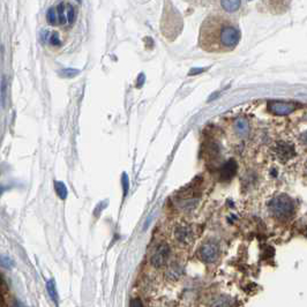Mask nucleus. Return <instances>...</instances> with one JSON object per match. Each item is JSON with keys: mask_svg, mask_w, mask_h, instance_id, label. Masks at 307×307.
I'll return each instance as SVG.
<instances>
[{"mask_svg": "<svg viewBox=\"0 0 307 307\" xmlns=\"http://www.w3.org/2000/svg\"><path fill=\"white\" fill-rule=\"evenodd\" d=\"M43 38L45 42H47L49 44H51L52 46H60L61 45V39L60 37H59V34L58 32H54V31H45L44 32Z\"/></svg>", "mask_w": 307, "mask_h": 307, "instance_id": "12", "label": "nucleus"}, {"mask_svg": "<svg viewBox=\"0 0 307 307\" xmlns=\"http://www.w3.org/2000/svg\"><path fill=\"white\" fill-rule=\"evenodd\" d=\"M76 8L72 2L61 0L46 12V21L51 25L71 27L76 20Z\"/></svg>", "mask_w": 307, "mask_h": 307, "instance_id": "2", "label": "nucleus"}, {"mask_svg": "<svg viewBox=\"0 0 307 307\" xmlns=\"http://www.w3.org/2000/svg\"><path fill=\"white\" fill-rule=\"evenodd\" d=\"M170 257V247L168 244L162 243L157 245L153 251V254L150 257V262L154 267L161 268L169 260Z\"/></svg>", "mask_w": 307, "mask_h": 307, "instance_id": "5", "label": "nucleus"}, {"mask_svg": "<svg viewBox=\"0 0 307 307\" xmlns=\"http://www.w3.org/2000/svg\"><path fill=\"white\" fill-rule=\"evenodd\" d=\"M232 128H234V133L240 139L246 138L251 132V124L247 118L239 117L232 123Z\"/></svg>", "mask_w": 307, "mask_h": 307, "instance_id": "8", "label": "nucleus"}, {"mask_svg": "<svg viewBox=\"0 0 307 307\" xmlns=\"http://www.w3.org/2000/svg\"><path fill=\"white\" fill-rule=\"evenodd\" d=\"M181 272H183V271H181V268L179 267L178 265H173V266H171V267L169 268L168 275H169L170 279L177 280L181 275Z\"/></svg>", "mask_w": 307, "mask_h": 307, "instance_id": "18", "label": "nucleus"}, {"mask_svg": "<svg viewBox=\"0 0 307 307\" xmlns=\"http://www.w3.org/2000/svg\"><path fill=\"white\" fill-rule=\"evenodd\" d=\"M6 94H7V81H6V77L3 76L1 79V82H0V101H1L2 106L5 105Z\"/></svg>", "mask_w": 307, "mask_h": 307, "instance_id": "17", "label": "nucleus"}, {"mask_svg": "<svg viewBox=\"0 0 307 307\" xmlns=\"http://www.w3.org/2000/svg\"><path fill=\"white\" fill-rule=\"evenodd\" d=\"M175 238L177 242L183 244V245L191 244L192 239H193V234H192L191 228L186 224L178 225L175 230Z\"/></svg>", "mask_w": 307, "mask_h": 307, "instance_id": "9", "label": "nucleus"}, {"mask_svg": "<svg viewBox=\"0 0 307 307\" xmlns=\"http://www.w3.org/2000/svg\"><path fill=\"white\" fill-rule=\"evenodd\" d=\"M292 0H258V8L272 15H282L290 9Z\"/></svg>", "mask_w": 307, "mask_h": 307, "instance_id": "4", "label": "nucleus"}, {"mask_svg": "<svg viewBox=\"0 0 307 307\" xmlns=\"http://www.w3.org/2000/svg\"><path fill=\"white\" fill-rule=\"evenodd\" d=\"M240 3H242L240 0H222V7L227 12H235V10L239 9Z\"/></svg>", "mask_w": 307, "mask_h": 307, "instance_id": "14", "label": "nucleus"}, {"mask_svg": "<svg viewBox=\"0 0 307 307\" xmlns=\"http://www.w3.org/2000/svg\"><path fill=\"white\" fill-rule=\"evenodd\" d=\"M3 288V281L1 280V277H0V290H1Z\"/></svg>", "mask_w": 307, "mask_h": 307, "instance_id": "22", "label": "nucleus"}, {"mask_svg": "<svg viewBox=\"0 0 307 307\" xmlns=\"http://www.w3.org/2000/svg\"><path fill=\"white\" fill-rule=\"evenodd\" d=\"M269 105H271L273 112H275L277 114H286L290 112L292 106L295 104H292V103L289 104V103L287 102H273L269 103Z\"/></svg>", "mask_w": 307, "mask_h": 307, "instance_id": "11", "label": "nucleus"}, {"mask_svg": "<svg viewBox=\"0 0 307 307\" xmlns=\"http://www.w3.org/2000/svg\"><path fill=\"white\" fill-rule=\"evenodd\" d=\"M129 307H143V304L139 298H133L129 303Z\"/></svg>", "mask_w": 307, "mask_h": 307, "instance_id": "19", "label": "nucleus"}, {"mask_svg": "<svg viewBox=\"0 0 307 307\" xmlns=\"http://www.w3.org/2000/svg\"><path fill=\"white\" fill-rule=\"evenodd\" d=\"M275 154L277 158L282 162H288L295 157L296 150L292 145L288 142H279L275 147Z\"/></svg>", "mask_w": 307, "mask_h": 307, "instance_id": "7", "label": "nucleus"}, {"mask_svg": "<svg viewBox=\"0 0 307 307\" xmlns=\"http://www.w3.org/2000/svg\"><path fill=\"white\" fill-rule=\"evenodd\" d=\"M2 192H3V188H1V186H0V195H1Z\"/></svg>", "mask_w": 307, "mask_h": 307, "instance_id": "23", "label": "nucleus"}, {"mask_svg": "<svg viewBox=\"0 0 307 307\" xmlns=\"http://www.w3.org/2000/svg\"><path fill=\"white\" fill-rule=\"evenodd\" d=\"M123 187H124V195H126L127 192H128V187H129L128 178H127L126 175H123Z\"/></svg>", "mask_w": 307, "mask_h": 307, "instance_id": "20", "label": "nucleus"}, {"mask_svg": "<svg viewBox=\"0 0 307 307\" xmlns=\"http://www.w3.org/2000/svg\"><path fill=\"white\" fill-rule=\"evenodd\" d=\"M242 38L239 24L224 12L209 14L201 23L199 47L208 53H228L234 51Z\"/></svg>", "mask_w": 307, "mask_h": 307, "instance_id": "1", "label": "nucleus"}, {"mask_svg": "<svg viewBox=\"0 0 307 307\" xmlns=\"http://www.w3.org/2000/svg\"><path fill=\"white\" fill-rule=\"evenodd\" d=\"M54 190H55V193L58 194V197L61 200H65L66 198H67V194H68L67 187H66V185L62 183V181H54Z\"/></svg>", "mask_w": 307, "mask_h": 307, "instance_id": "15", "label": "nucleus"}, {"mask_svg": "<svg viewBox=\"0 0 307 307\" xmlns=\"http://www.w3.org/2000/svg\"><path fill=\"white\" fill-rule=\"evenodd\" d=\"M46 291H47V294H49L50 298L52 299V302L58 306V292H57V287H55V283L53 280H49L46 282Z\"/></svg>", "mask_w": 307, "mask_h": 307, "instance_id": "13", "label": "nucleus"}, {"mask_svg": "<svg viewBox=\"0 0 307 307\" xmlns=\"http://www.w3.org/2000/svg\"><path fill=\"white\" fill-rule=\"evenodd\" d=\"M15 266V262L12 258H9L8 255L1 254L0 253V268H5V269H12Z\"/></svg>", "mask_w": 307, "mask_h": 307, "instance_id": "16", "label": "nucleus"}, {"mask_svg": "<svg viewBox=\"0 0 307 307\" xmlns=\"http://www.w3.org/2000/svg\"><path fill=\"white\" fill-rule=\"evenodd\" d=\"M218 253H220L218 245L213 242L205 243L199 250L200 259L202 261L208 262V264H212V262H215L217 260Z\"/></svg>", "mask_w": 307, "mask_h": 307, "instance_id": "6", "label": "nucleus"}, {"mask_svg": "<svg viewBox=\"0 0 307 307\" xmlns=\"http://www.w3.org/2000/svg\"><path fill=\"white\" fill-rule=\"evenodd\" d=\"M269 209L274 217L279 220H288L294 215L295 203L290 197L286 194H280L269 202Z\"/></svg>", "mask_w": 307, "mask_h": 307, "instance_id": "3", "label": "nucleus"}, {"mask_svg": "<svg viewBox=\"0 0 307 307\" xmlns=\"http://www.w3.org/2000/svg\"><path fill=\"white\" fill-rule=\"evenodd\" d=\"M14 307H27V306H24V305L22 304V303H20V302H16V303H15V305H14Z\"/></svg>", "mask_w": 307, "mask_h": 307, "instance_id": "21", "label": "nucleus"}, {"mask_svg": "<svg viewBox=\"0 0 307 307\" xmlns=\"http://www.w3.org/2000/svg\"><path fill=\"white\" fill-rule=\"evenodd\" d=\"M236 170H237V164L235 161H229L228 163H225V164L222 166L220 172L221 180L222 181L231 180L236 175Z\"/></svg>", "mask_w": 307, "mask_h": 307, "instance_id": "10", "label": "nucleus"}]
</instances>
